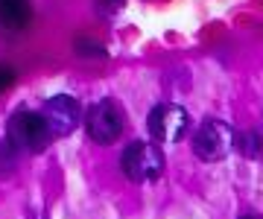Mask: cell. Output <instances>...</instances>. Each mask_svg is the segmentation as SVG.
I'll return each instance as SVG.
<instances>
[{
    "instance_id": "cell-1",
    "label": "cell",
    "mask_w": 263,
    "mask_h": 219,
    "mask_svg": "<svg viewBox=\"0 0 263 219\" xmlns=\"http://www.w3.org/2000/svg\"><path fill=\"white\" fill-rule=\"evenodd\" d=\"M6 141L12 146H18L24 152H41L47 149V143L53 141L47 132V123L38 111H29V108H18L15 114L9 117V126H6Z\"/></svg>"
},
{
    "instance_id": "cell-2",
    "label": "cell",
    "mask_w": 263,
    "mask_h": 219,
    "mask_svg": "<svg viewBox=\"0 0 263 219\" xmlns=\"http://www.w3.org/2000/svg\"><path fill=\"white\" fill-rule=\"evenodd\" d=\"M120 164H123V172L132 181H155L164 172V155L149 141L129 143L120 155Z\"/></svg>"
},
{
    "instance_id": "cell-3",
    "label": "cell",
    "mask_w": 263,
    "mask_h": 219,
    "mask_svg": "<svg viewBox=\"0 0 263 219\" xmlns=\"http://www.w3.org/2000/svg\"><path fill=\"white\" fill-rule=\"evenodd\" d=\"M146 129L155 141H164V143H176L181 141L190 129V117L187 111L176 103H161L155 105L146 117Z\"/></svg>"
},
{
    "instance_id": "cell-4",
    "label": "cell",
    "mask_w": 263,
    "mask_h": 219,
    "mask_svg": "<svg viewBox=\"0 0 263 219\" xmlns=\"http://www.w3.org/2000/svg\"><path fill=\"white\" fill-rule=\"evenodd\" d=\"M193 149L202 161H219L234 149V129L226 120H205L196 132Z\"/></svg>"
},
{
    "instance_id": "cell-5",
    "label": "cell",
    "mask_w": 263,
    "mask_h": 219,
    "mask_svg": "<svg viewBox=\"0 0 263 219\" xmlns=\"http://www.w3.org/2000/svg\"><path fill=\"white\" fill-rule=\"evenodd\" d=\"M41 117H44V123H47L50 137H67V134L79 126L82 105H79V99L70 96V94H56L44 103Z\"/></svg>"
},
{
    "instance_id": "cell-6",
    "label": "cell",
    "mask_w": 263,
    "mask_h": 219,
    "mask_svg": "<svg viewBox=\"0 0 263 219\" xmlns=\"http://www.w3.org/2000/svg\"><path fill=\"white\" fill-rule=\"evenodd\" d=\"M123 111L120 105L111 103V99H103V103H97L88 117H85V129L91 134V141L103 143V146H111L114 141H120L123 134Z\"/></svg>"
},
{
    "instance_id": "cell-7",
    "label": "cell",
    "mask_w": 263,
    "mask_h": 219,
    "mask_svg": "<svg viewBox=\"0 0 263 219\" xmlns=\"http://www.w3.org/2000/svg\"><path fill=\"white\" fill-rule=\"evenodd\" d=\"M29 24V3L27 0H0V27L24 29Z\"/></svg>"
},
{
    "instance_id": "cell-8",
    "label": "cell",
    "mask_w": 263,
    "mask_h": 219,
    "mask_svg": "<svg viewBox=\"0 0 263 219\" xmlns=\"http://www.w3.org/2000/svg\"><path fill=\"white\" fill-rule=\"evenodd\" d=\"M234 146L240 149L243 155L249 158H257L263 152V141H260V132H246V134H234Z\"/></svg>"
},
{
    "instance_id": "cell-9",
    "label": "cell",
    "mask_w": 263,
    "mask_h": 219,
    "mask_svg": "<svg viewBox=\"0 0 263 219\" xmlns=\"http://www.w3.org/2000/svg\"><path fill=\"white\" fill-rule=\"evenodd\" d=\"M12 82H15V70H12L9 65H0V94H3Z\"/></svg>"
},
{
    "instance_id": "cell-10",
    "label": "cell",
    "mask_w": 263,
    "mask_h": 219,
    "mask_svg": "<svg viewBox=\"0 0 263 219\" xmlns=\"http://www.w3.org/2000/svg\"><path fill=\"white\" fill-rule=\"evenodd\" d=\"M243 219H260V216H243Z\"/></svg>"
}]
</instances>
